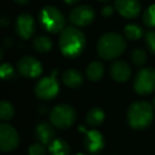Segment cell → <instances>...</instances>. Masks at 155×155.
<instances>
[{"label": "cell", "instance_id": "8", "mask_svg": "<svg viewBox=\"0 0 155 155\" xmlns=\"http://www.w3.org/2000/svg\"><path fill=\"white\" fill-rule=\"evenodd\" d=\"M19 144V135L12 125L0 124V149L2 152H11Z\"/></svg>", "mask_w": 155, "mask_h": 155}, {"label": "cell", "instance_id": "15", "mask_svg": "<svg viewBox=\"0 0 155 155\" xmlns=\"http://www.w3.org/2000/svg\"><path fill=\"white\" fill-rule=\"evenodd\" d=\"M36 137L43 144H50L54 140L55 131L48 122H41L36 127Z\"/></svg>", "mask_w": 155, "mask_h": 155}, {"label": "cell", "instance_id": "4", "mask_svg": "<svg viewBox=\"0 0 155 155\" xmlns=\"http://www.w3.org/2000/svg\"><path fill=\"white\" fill-rule=\"evenodd\" d=\"M38 19L41 27L46 31L50 33H58L62 32L65 29L66 19L62 12L58 11L54 7H45L41 10L38 15Z\"/></svg>", "mask_w": 155, "mask_h": 155}, {"label": "cell", "instance_id": "24", "mask_svg": "<svg viewBox=\"0 0 155 155\" xmlns=\"http://www.w3.org/2000/svg\"><path fill=\"white\" fill-rule=\"evenodd\" d=\"M142 20H143V24L146 25L147 27L154 28L155 27V5H150V7L144 11Z\"/></svg>", "mask_w": 155, "mask_h": 155}, {"label": "cell", "instance_id": "10", "mask_svg": "<svg viewBox=\"0 0 155 155\" xmlns=\"http://www.w3.org/2000/svg\"><path fill=\"white\" fill-rule=\"evenodd\" d=\"M17 70L26 78H37L43 71L41 63L33 56H24L17 63Z\"/></svg>", "mask_w": 155, "mask_h": 155}, {"label": "cell", "instance_id": "12", "mask_svg": "<svg viewBox=\"0 0 155 155\" xmlns=\"http://www.w3.org/2000/svg\"><path fill=\"white\" fill-rule=\"evenodd\" d=\"M114 7L121 16L125 18H135L141 10L139 0H115Z\"/></svg>", "mask_w": 155, "mask_h": 155}, {"label": "cell", "instance_id": "3", "mask_svg": "<svg viewBox=\"0 0 155 155\" xmlns=\"http://www.w3.org/2000/svg\"><path fill=\"white\" fill-rule=\"evenodd\" d=\"M153 106L147 101H136L127 110V121L132 129L143 130L152 123Z\"/></svg>", "mask_w": 155, "mask_h": 155}, {"label": "cell", "instance_id": "18", "mask_svg": "<svg viewBox=\"0 0 155 155\" xmlns=\"http://www.w3.org/2000/svg\"><path fill=\"white\" fill-rule=\"evenodd\" d=\"M49 152L52 155H70V147L65 140L58 138L49 144Z\"/></svg>", "mask_w": 155, "mask_h": 155}, {"label": "cell", "instance_id": "7", "mask_svg": "<svg viewBox=\"0 0 155 155\" xmlns=\"http://www.w3.org/2000/svg\"><path fill=\"white\" fill-rule=\"evenodd\" d=\"M60 91V85L56 81L55 75L43 78L35 85L34 93L37 98L41 100H50L53 99Z\"/></svg>", "mask_w": 155, "mask_h": 155}, {"label": "cell", "instance_id": "16", "mask_svg": "<svg viewBox=\"0 0 155 155\" xmlns=\"http://www.w3.org/2000/svg\"><path fill=\"white\" fill-rule=\"evenodd\" d=\"M63 83L67 87L78 88L83 84V75L77 69H67L62 75Z\"/></svg>", "mask_w": 155, "mask_h": 155}, {"label": "cell", "instance_id": "26", "mask_svg": "<svg viewBox=\"0 0 155 155\" xmlns=\"http://www.w3.org/2000/svg\"><path fill=\"white\" fill-rule=\"evenodd\" d=\"M144 41H146L148 49L155 54V31H150L147 33L144 36Z\"/></svg>", "mask_w": 155, "mask_h": 155}, {"label": "cell", "instance_id": "33", "mask_svg": "<svg viewBox=\"0 0 155 155\" xmlns=\"http://www.w3.org/2000/svg\"><path fill=\"white\" fill-rule=\"evenodd\" d=\"M153 106L155 107V98H154V100H153Z\"/></svg>", "mask_w": 155, "mask_h": 155}, {"label": "cell", "instance_id": "6", "mask_svg": "<svg viewBox=\"0 0 155 155\" xmlns=\"http://www.w3.org/2000/svg\"><path fill=\"white\" fill-rule=\"evenodd\" d=\"M134 89L142 96L155 91V69L148 67L138 71L134 81Z\"/></svg>", "mask_w": 155, "mask_h": 155}, {"label": "cell", "instance_id": "17", "mask_svg": "<svg viewBox=\"0 0 155 155\" xmlns=\"http://www.w3.org/2000/svg\"><path fill=\"white\" fill-rule=\"evenodd\" d=\"M104 73V66L101 62H91L86 68V77L91 81H99Z\"/></svg>", "mask_w": 155, "mask_h": 155}, {"label": "cell", "instance_id": "23", "mask_svg": "<svg viewBox=\"0 0 155 155\" xmlns=\"http://www.w3.org/2000/svg\"><path fill=\"white\" fill-rule=\"evenodd\" d=\"M131 58L133 63L137 66H142L147 61V54L141 48H135L131 53Z\"/></svg>", "mask_w": 155, "mask_h": 155}, {"label": "cell", "instance_id": "34", "mask_svg": "<svg viewBox=\"0 0 155 155\" xmlns=\"http://www.w3.org/2000/svg\"><path fill=\"white\" fill-rule=\"evenodd\" d=\"M78 155H84V154H78Z\"/></svg>", "mask_w": 155, "mask_h": 155}, {"label": "cell", "instance_id": "25", "mask_svg": "<svg viewBox=\"0 0 155 155\" xmlns=\"http://www.w3.org/2000/svg\"><path fill=\"white\" fill-rule=\"evenodd\" d=\"M0 75L2 78L3 80H7L10 79L14 75V68L11 64L9 63H3L0 66Z\"/></svg>", "mask_w": 155, "mask_h": 155}, {"label": "cell", "instance_id": "21", "mask_svg": "<svg viewBox=\"0 0 155 155\" xmlns=\"http://www.w3.org/2000/svg\"><path fill=\"white\" fill-rule=\"evenodd\" d=\"M124 35L127 38L131 39V41H136V39H139L143 35V30L138 25L130 24L127 26H125Z\"/></svg>", "mask_w": 155, "mask_h": 155}, {"label": "cell", "instance_id": "30", "mask_svg": "<svg viewBox=\"0 0 155 155\" xmlns=\"http://www.w3.org/2000/svg\"><path fill=\"white\" fill-rule=\"evenodd\" d=\"M64 1L67 3V5H75V3H77V2H79L80 0H64Z\"/></svg>", "mask_w": 155, "mask_h": 155}, {"label": "cell", "instance_id": "28", "mask_svg": "<svg viewBox=\"0 0 155 155\" xmlns=\"http://www.w3.org/2000/svg\"><path fill=\"white\" fill-rule=\"evenodd\" d=\"M101 14L106 18L110 17V16H113V14H114V8L110 7V5H105V7L101 10Z\"/></svg>", "mask_w": 155, "mask_h": 155}, {"label": "cell", "instance_id": "27", "mask_svg": "<svg viewBox=\"0 0 155 155\" xmlns=\"http://www.w3.org/2000/svg\"><path fill=\"white\" fill-rule=\"evenodd\" d=\"M29 155H46V149L43 143H34L29 148Z\"/></svg>", "mask_w": 155, "mask_h": 155}, {"label": "cell", "instance_id": "20", "mask_svg": "<svg viewBox=\"0 0 155 155\" xmlns=\"http://www.w3.org/2000/svg\"><path fill=\"white\" fill-rule=\"evenodd\" d=\"M52 46H53L52 41L48 36H45V35L37 36L33 41V48L37 52H41V53L49 52L52 49Z\"/></svg>", "mask_w": 155, "mask_h": 155}, {"label": "cell", "instance_id": "1", "mask_svg": "<svg viewBox=\"0 0 155 155\" xmlns=\"http://www.w3.org/2000/svg\"><path fill=\"white\" fill-rule=\"evenodd\" d=\"M58 45L62 53L67 58H77L84 50L86 46L85 35L77 27H67L61 32Z\"/></svg>", "mask_w": 155, "mask_h": 155}, {"label": "cell", "instance_id": "5", "mask_svg": "<svg viewBox=\"0 0 155 155\" xmlns=\"http://www.w3.org/2000/svg\"><path fill=\"white\" fill-rule=\"evenodd\" d=\"M77 112L68 104H58L50 112V121L58 129H68L74 123Z\"/></svg>", "mask_w": 155, "mask_h": 155}, {"label": "cell", "instance_id": "13", "mask_svg": "<svg viewBox=\"0 0 155 155\" xmlns=\"http://www.w3.org/2000/svg\"><path fill=\"white\" fill-rule=\"evenodd\" d=\"M84 146L93 154H98L104 148V138L103 135L99 131H88L85 134Z\"/></svg>", "mask_w": 155, "mask_h": 155}, {"label": "cell", "instance_id": "9", "mask_svg": "<svg viewBox=\"0 0 155 155\" xmlns=\"http://www.w3.org/2000/svg\"><path fill=\"white\" fill-rule=\"evenodd\" d=\"M95 11L91 5H82L70 12L69 20L75 27H86L95 20Z\"/></svg>", "mask_w": 155, "mask_h": 155}, {"label": "cell", "instance_id": "31", "mask_svg": "<svg viewBox=\"0 0 155 155\" xmlns=\"http://www.w3.org/2000/svg\"><path fill=\"white\" fill-rule=\"evenodd\" d=\"M16 3H18V5H27V3L30 1V0H14Z\"/></svg>", "mask_w": 155, "mask_h": 155}, {"label": "cell", "instance_id": "29", "mask_svg": "<svg viewBox=\"0 0 155 155\" xmlns=\"http://www.w3.org/2000/svg\"><path fill=\"white\" fill-rule=\"evenodd\" d=\"M1 24H2L3 27H7L8 25L10 24V19L7 17V16H5V17H3L2 19H1Z\"/></svg>", "mask_w": 155, "mask_h": 155}, {"label": "cell", "instance_id": "11", "mask_svg": "<svg viewBox=\"0 0 155 155\" xmlns=\"http://www.w3.org/2000/svg\"><path fill=\"white\" fill-rule=\"evenodd\" d=\"M16 32L22 39H29L35 32V22L33 17L28 13H22L16 20Z\"/></svg>", "mask_w": 155, "mask_h": 155}, {"label": "cell", "instance_id": "22", "mask_svg": "<svg viewBox=\"0 0 155 155\" xmlns=\"http://www.w3.org/2000/svg\"><path fill=\"white\" fill-rule=\"evenodd\" d=\"M14 113H15V110H14L13 105L9 101H7V100L1 101V103H0V118H1V120H11L14 116Z\"/></svg>", "mask_w": 155, "mask_h": 155}, {"label": "cell", "instance_id": "14", "mask_svg": "<svg viewBox=\"0 0 155 155\" xmlns=\"http://www.w3.org/2000/svg\"><path fill=\"white\" fill-rule=\"evenodd\" d=\"M110 73L117 82H127L132 75V68L124 61H116L110 66Z\"/></svg>", "mask_w": 155, "mask_h": 155}, {"label": "cell", "instance_id": "2", "mask_svg": "<svg viewBox=\"0 0 155 155\" xmlns=\"http://www.w3.org/2000/svg\"><path fill=\"white\" fill-rule=\"evenodd\" d=\"M127 43L122 35L116 32L103 34L97 43L98 54L104 60H113L124 52Z\"/></svg>", "mask_w": 155, "mask_h": 155}, {"label": "cell", "instance_id": "32", "mask_svg": "<svg viewBox=\"0 0 155 155\" xmlns=\"http://www.w3.org/2000/svg\"><path fill=\"white\" fill-rule=\"evenodd\" d=\"M98 1H100V2H107L110 0H98Z\"/></svg>", "mask_w": 155, "mask_h": 155}, {"label": "cell", "instance_id": "19", "mask_svg": "<svg viewBox=\"0 0 155 155\" xmlns=\"http://www.w3.org/2000/svg\"><path fill=\"white\" fill-rule=\"evenodd\" d=\"M105 114L99 107H94L88 110L86 114V122L91 127H98L104 121Z\"/></svg>", "mask_w": 155, "mask_h": 155}]
</instances>
